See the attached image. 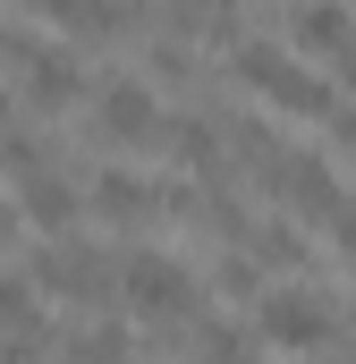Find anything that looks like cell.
I'll return each mask as SVG.
<instances>
[{
  "label": "cell",
  "instance_id": "1",
  "mask_svg": "<svg viewBox=\"0 0 356 364\" xmlns=\"http://www.w3.org/2000/svg\"><path fill=\"white\" fill-rule=\"evenodd\" d=\"M221 68H229L238 85L255 93L263 110L297 119V127H331V119H340V85H331V77H323L314 60H297V51H288L280 34H263V26H255V34H246V43H238V51H229Z\"/></svg>",
  "mask_w": 356,
  "mask_h": 364
},
{
  "label": "cell",
  "instance_id": "2",
  "mask_svg": "<svg viewBox=\"0 0 356 364\" xmlns=\"http://www.w3.org/2000/svg\"><path fill=\"white\" fill-rule=\"evenodd\" d=\"M93 144H162V127H170V110H162V85L145 77V68H102L93 77Z\"/></svg>",
  "mask_w": 356,
  "mask_h": 364
},
{
  "label": "cell",
  "instance_id": "3",
  "mask_svg": "<svg viewBox=\"0 0 356 364\" xmlns=\"http://www.w3.org/2000/svg\"><path fill=\"white\" fill-rule=\"evenodd\" d=\"M119 305L136 314V322H195V272L178 263L170 246H127V263H119Z\"/></svg>",
  "mask_w": 356,
  "mask_h": 364
},
{
  "label": "cell",
  "instance_id": "4",
  "mask_svg": "<svg viewBox=\"0 0 356 364\" xmlns=\"http://www.w3.org/2000/svg\"><path fill=\"white\" fill-rule=\"evenodd\" d=\"M255 331H263V348H280V356H323V348H340V339H348V322L331 314V296H314L305 279H280V288H263Z\"/></svg>",
  "mask_w": 356,
  "mask_h": 364
},
{
  "label": "cell",
  "instance_id": "5",
  "mask_svg": "<svg viewBox=\"0 0 356 364\" xmlns=\"http://www.w3.org/2000/svg\"><path fill=\"white\" fill-rule=\"evenodd\" d=\"M119 263H127V255H110V246H93V237H60V246H34V255H26V279H34L43 296H68V305H110Z\"/></svg>",
  "mask_w": 356,
  "mask_h": 364
},
{
  "label": "cell",
  "instance_id": "6",
  "mask_svg": "<svg viewBox=\"0 0 356 364\" xmlns=\"http://www.w3.org/2000/svg\"><path fill=\"white\" fill-rule=\"evenodd\" d=\"M162 186L170 178H145V170H127V161H102L93 186H85V212L102 220V229H136V220L162 212Z\"/></svg>",
  "mask_w": 356,
  "mask_h": 364
},
{
  "label": "cell",
  "instance_id": "7",
  "mask_svg": "<svg viewBox=\"0 0 356 364\" xmlns=\"http://www.w3.org/2000/svg\"><path fill=\"white\" fill-rule=\"evenodd\" d=\"M348 34H356V17L340 9V0H305V9H288V17H280V43H288L297 60H323V68L348 51Z\"/></svg>",
  "mask_w": 356,
  "mask_h": 364
},
{
  "label": "cell",
  "instance_id": "8",
  "mask_svg": "<svg viewBox=\"0 0 356 364\" xmlns=\"http://www.w3.org/2000/svg\"><path fill=\"white\" fill-rule=\"evenodd\" d=\"M77 212H85V195L60 178V170H43V178L17 186V220H26V229H43L51 246H60V237H77Z\"/></svg>",
  "mask_w": 356,
  "mask_h": 364
},
{
  "label": "cell",
  "instance_id": "9",
  "mask_svg": "<svg viewBox=\"0 0 356 364\" xmlns=\"http://www.w3.org/2000/svg\"><path fill=\"white\" fill-rule=\"evenodd\" d=\"M60 364H127V331L119 322H85V331H68Z\"/></svg>",
  "mask_w": 356,
  "mask_h": 364
},
{
  "label": "cell",
  "instance_id": "10",
  "mask_svg": "<svg viewBox=\"0 0 356 364\" xmlns=\"http://www.w3.org/2000/svg\"><path fill=\"white\" fill-rule=\"evenodd\" d=\"M43 170H51V153H43V136H34V127H17V136H0V178H43Z\"/></svg>",
  "mask_w": 356,
  "mask_h": 364
},
{
  "label": "cell",
  "instance_id": "11",
  "mask_svg": "<svg viewBox=\"0 0 356 364\" xmlns=\"http://www.w3.org/2000/svg\"><path fill=\"white\" fill-rule=\"evenodd\" d=\"M323 237H331V255H340V263L356 272V195L340 203V212H331V220H323Z\"/></svg>",
  "mask_w": 356,
  "mask_h": 364
},
{
  "label": "cell",
  "instance_id": "12",
  "mask_svg": "<svg viewBox=\"0 0 356 364\" xmlns=\"http://www.w3.org/2000/svg\"><path fill=\"white\" fill-rule=\"evenodd\" d=\"M51 356V331H9L0 339V364H43Z\"/></svg>",
  "mask_w": 356,
  "mask_h": 364
},
{
  "label": "cell",
  "instance_id": "13",
  "mask_svg": "<svg viewBox=\"0 0 356 364\" xmlns=\"http://www.w3.org/2000/svg\"><path fill=\"white\" fill-rule=\"evenodd\" d=\"M26 127V102H17V85H0V136H17Z\"/></svg>",
  "mask_w": 356,
  "mask_h": 364
},
{
  "label": "cell",
  "instance_id": "14",
  "mask_svg": "<svg viewBox=\"0 0 356 364\" xmlns=\"http://www.w3.org/2000/svg\"><path fill=\"white\" fill-rule=\"evenodd\" d=\"M331 144H340V161H356V110H340V119H331Z\"/></svg>",
  "mask_w": 356,
  "mask_h": 364
},
{
  "label": "cell",
  "instance_id": "15",
  "mask_svg": "<svg viewBox=\"0 0 356 364\" xmlns=\"http://www.w3.org/2000/svg\"><path fill=\"white\" fill-rule=\"evenodd\" d=\"M331 85H348V93H356V34H348V51L331 60Z\"/></svg>",
  "mask_w": 356,
  "mask_h": 364
},
{
  "label": "cell",
  "instance_id": "16",
  "mask_svg": "<svg viewBox=\"0 0 356 364\" xmlns=\"http://www.w3.org/2000/svg\"><path fill=\"white\" fill-rule=\"evenodd\" d=\"M17 229H26V220H17V203H9V195H0V255H9V246H17Z\"/></svg>",
  "mask_w": 356,
  "mask_h": 364
},
{
  "label": "cell",
  "instance_id": "17",
  "mask_svg": "<svg viewBox=\"0 0 356 364\" xmlns=\"http://www.w3.org/2000/svg\"><path fill=\"white\" fill-rule=\"evenodd\" d=\"M348 339H356V305H348Z\"/></svg>",
  "mask_w": 356,
  "mask_h": 364
},
{
  "label": "cell",
  "instance_id": "18",
  "mask_svg": "<svg viewBox=\"0 0 356 364\" xmlns=\"http://www.w3.org/2000/svg\"><path fill=\"white\" fill-rule=\"evenodd\" d=\"M0 34H9V17H0Z\"/></svg>",
  "mask_w": 356,
  "mask_h": 364
}]
</instances>
